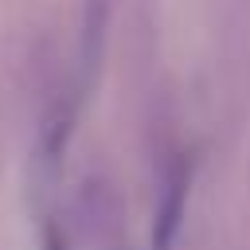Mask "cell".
I'll use <instances>...</instances> for the list:
<instances>
[{
    "mask_svg": "<svg viewBox=\"0 0 250 250\" xmlns=\"http://www.w3.org/2000/svg\"><path fill=\"white\" fill-rule=\"evenodd\" d=\"M43 250H66V238H62L55 227H47V230H43Z\"/></svg>",
    "mask_w": 250,
    "mask_h": 250,
    "instance_id": "6da1fadb",
    "label": "cell"
}]
</instances>
